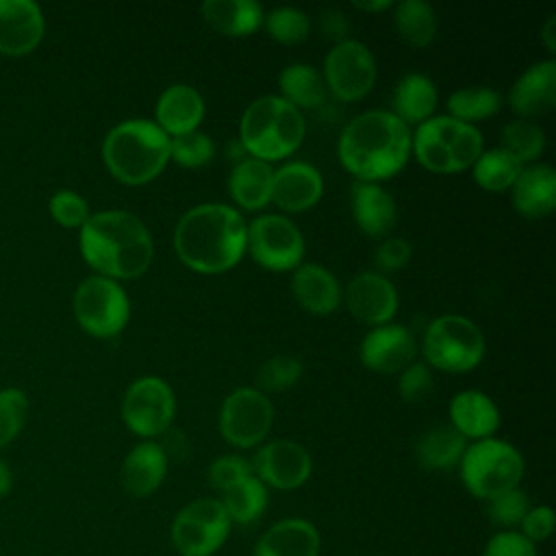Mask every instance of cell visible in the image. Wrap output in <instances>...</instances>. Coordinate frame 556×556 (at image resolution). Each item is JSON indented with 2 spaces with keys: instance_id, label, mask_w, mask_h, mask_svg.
I'll list each match as a JSON object with an SVG mask.
<instances>
[{
  "instance_id": "1",
  "label": "cell",
  "mask_w": 556,
  "mask_h": 556,
  "mask_svg": "<svg viewBox=\"0 0 556 556\" xmlns=\"http://www.w3.org/2000/svg\"><path fill=\"white\" fill-rule=\"evenodd\" d=\"M245 235L248 224L237 208L206 202L189 208L178 219L174 248L187 267L200 274H222L241 261Z\"/></svg>"
},
{
  "instance_id": "2",
  "label": "cell",
  "mask_w": 556,
  "mask_h": 556,
  "mask_svg": "<svg viewBox=\"0 0 556 556\" xmlns=\"http://www.w3.org/2000/svg\"><path fill=\"white\" fill-rule=\"evenodd\" d=\"M341 165L363 182L397 174L410 154V130L391 111L374 109L352 117L337 143Z\"/></svg>"
},
{
  "instance_id": "3",
  "label": "cell",
  "mask_w": 556,
  "mask_h": 556,
  "mask_svg": "<svg viewBox=\"0 0 556 556\" xmlns=\"http://www.w3.org/2000/svg\"><path fill=\"white\" fill-rule=\"evenodd\" d=\"M80 254L98 276L137 278L154 256L152 237L146 224L128 211H102L89 215L80 226Z\"/></svg>"
},
{
  "instance_id": "4",
  "label": "cell",
  "mask_w": 556,
  "mask_h": 556,
  "mask_svg": "<svg viewBox=\"0 0 556 556\" xmlns=\"http://www.w3.org/2000/svg\"><path fill=\"white\" fill-rule=\"evenodd\" d=\"M102 159L117 180L143 185L156 178L167 165L169 137L152 119H124L106 132Z\"/></svg>"
},
{
  "instance_id": "5",
  "label": "cell",
  "mask_w": 556,
  "mask_h": 556,
  "mask_svg": "<svg viewBox=\"0 0 556 556\" xmlns=\"http://www.w3.org/2000/svg\"><path fill=\"white\" fill-rule=\"evenodd\" d=\"M304 117L280 96H261L248 104L239 122V143L252 159L278 161L304 139Z\"/></svg>"
},
{
  "instance_id": "6",
  "label": "cell",
  "mask_w": 556,
  "mask_h": 556,
  "mask_svg": "<svg viewBox=\"0 0 556 556\" xmlns=\"http://www.w3.org/2000/svg\"><path fill=\"white\" fill-rule=\"evenodd\" d=\"M410 150L426 169L454 174L476 163L482 152V132L450 115H432L417 124L410 135Z\"/></svg>"
},
{
  "instance_id": "7",
  "label": "cell",
  "mask_w": 556,
  "mask_h": 556,
  "mask_svg": "<svg viewBox=\"0 0 556 556\" xmlns=\"http://www.w3.org/2000/svg\"><path fill=\"white\" fill-rule=\"evenodd\" d=\"M460 478L471 495L491 500L517 489L523 478V458L506 441L493 437L480 439L465 450L460 458Z\"/></svg>"
},
{
  "instance_id": "8",
  "label": "cell",
  "mask_w": 556,
  "mask_h": 556,
  "mask_svg": "<svg viewBox=\"0 0 556 556\" xmlns=\"http://www.w3.org/2000/svg\"><path fill=\"white\" fill-rule=\"evenodd\" d=\"M421 350L428 367L460 374L482 361L484 334L463 315H441L428 324Z\"/></svg>"
},
{
  "instance_id": "9",
  "label": "cell",
  "mask_w": 556,
  "mask_h": 556,
  "mask_svg": "<svg viewBox=\"0 0 556 556\" xmlns=\"http://www.w3.org/2000/svg\"><path fill=\"white\" fill-rule=\"evenodd\" d=\"M74 315L80 328L98 339L115 337L124 330L130 304L117 280L104 276L85 278L74 291Z\"/></svg>"
},
{
  "instance_id": "10",
  "label": "cell",
  "mask_w": 556,
  "mask_h": 556,
  "mask_svg": "<svg viewBox=\"0 0 556 556\" xmlns=\"http://www.w3.org/2000/svg\"><path fill=\"white\" fill-rule=\"evenodd\" d=\"M230 532V519L215 497H200L178 510L172 523V545L180 556H211Z\"/></svg>"
},
{
  "instance_id": "11",
  "label": "cell",
  "mask_w": 556,
  "mask_h": 556,
  "mask_svg": "<svg viewBox=\"0 0 556 556\" xmlns=\"http://www.w3.org/2000/svg\"><path fill=\"white\" fill-rule=\"evenodd\" d=\"M245 250H250L252 258L261 267L271 271H287L302 265L304 239L291 219L267 213L248 226Z\"/></svg>"
},
{
  "instance_id": "12",
  "label": "cell",
  "mask_w": 556,
  "mask_h": 556,
  "mask_svg": "<svg viewBox=\"0 0 556 556\" xmlns=\"http://www.w3.org/2000/svg\"><path fill=\"white\" fill-rule=\"evenodd\" d=\"M176 397L172 387L156 376L135 380L122 400V417L130 432L152 439L163 434L174 419Z\"/></svg>"
},
{
  "instance_id": "13",
  "label": "cell",
  "mask_w": 556,
  "mask_h": 556,
  "mask_svg": "<svg viewBox=\"0 0 556 556\" xmlns=\"http://www.w3.org/2000/svg\"><path fill=\"white\" fill-rule=\"evenodd\" d=\"M321 76L337 100L356 102L374 87L376 59L363 41L343 39L326 54Z\"/></svg>"
},
{
  "instance_id": "14",
  "label": "cell",
  "mask_w": 556,
  "mask_h": 556,
  "mask_svg": "<svg viewBox=\"0 0 556 556\" xmlns=\"http://www.w3.org/2000/svg\"><path fill=\"white\" fill-rule=\"evenodd\" d=\"M274 421V406L265 393L258 389H237L232 391L219 408V432L235 447L258 445Z\"/></svg>"
},
{
  "instance_id": "15",
  "label": "cell",
  "mask_w": 556,
  "mask_h": 556,
  "mask_svg": "<svg viewBox=\"0 0 556 556\" xmlns=\"http://www.w3.org/2000/svg\"><path fill=\"white\" fill-rule=\"evenodd\" d=\"M252 473L267 486L291 491L302 486L313 469L311 454L295 441L278 439L265 443L250 463Z\"/></svg>"
},
{
  "instance_id": "16",
  "label": "cell",
  "mask_w": 556,
  "mask_h": 556,
  "mask_svg": "<svg viewBox=\"0 0 556 556\" xmlns=\"http://www.w3.org/2000/svg\"><path fill=\"white\" fill-rule=\"evenodd\" d=\"M417 352L415 334L406 326L400 324H382L371 328L358 348L361 363L367 369L380 374H395L402 371L406 365L413 363Z\"/></svg>"
},
{
  "instance_id": "17",
  "label": "cell",
  "mask_w": 556,
  "mask_h": 556,
  "mask_svg": "<svg viewBox=\"0 0 556 556\" xmlns=\"http://www.w3.org/2000/svg\"><path fill=\"white\" fill-rule=\"evenodd\" d=\"M345 304L358 321L376 328L389 324V319L395 315L397 291L384 274L361 271L348 282Z\"/></svg>"
},
{
  "instance_id": "18",
  "label": "cell",
  "mask_w": 556,
  "mask_h": 556,
  "mask_svg": "<svg viewBox=\"0 0 556 556\" xmlns=\"http://www.w3.org/2000/svg\"><path fill=\"white\" fill-rule=\"evenodd\" d=\"M43 30V13L37 2L0 0V54L22 56L33 52Z\"/></svg>"
},
{
  "instance_id": "19",
  "label": "cell",
  "mask_w": 556,
  "mask_h": 556,
  "mask_svg": "<svg viewBox=\"0 0 556 556\" xmlns=\"http://www.w3.org/2000/svg\"><path fill=\"white\" fill-rule=\"evenodd\" d=\"M321 193L324 178L311 163L291 161L274 172L271 202L287 213H300L315 206Z\"/></svg>"
},
{
  "instance_id": "20",
  "label": "cell",
  "mask_w": 556,
  "mask_h": 556,
  "mask_svg": "<svg viewBox=\"0 0 556 556\" xmlns=\"http://www.w3.org/2000/svg\"><path fill=\"white\" fill-rule=\"evenodd\" d=\"M556 102V63L552 59L532 63L510 87L508 104L521 119L545 115Z\"/></svg>"
},
{
  "instance_id": "21",
  "label": "cell",
  "mask_w": 556,
  "mask_h": 556,
  "mask_svg": "<svg viewBox=\"0 0 556 556\" xmlns=\"http://www.w3.org/2000/svg\"><path fill=\"white\" fill-rule=\"evenodd\" d=\"M154 115H156L154 124L167 137L185 135V132L198 130V124L204 117V100L195 87L176 83L159 96Z\"/></svg>"
},
{
  "instance_id": "22",
  "label": "cell",
  "mask_w": 556,
  "mask_h": 556,
  "mask_svg": "<svg viewBox=\"0 0 556 556\" xmlns=\"http://www.w3.org/2000/svg\"><path fill=\"white\" fill-rule=\"evenodd\" d=\"M291 293L313 315H330L341 304V287L334 274L317 263H302L293 269Z\"/></svg>"
},
{
  "instance_id": "23",
  "label": "cell",
  "mask_w": 556,
  "mask_h": 556,
  "mask_svg": "<svg viewBox=\"0 0 556 556\" xmlns=\"http://www.w3.org/2000/svg\"><path fill=\"white\" fill-rule=\"evenodd\" d=\"M319 547L317 528L306 519L289 517L263 532L252 556H319Z\"/></svg>"
},
{
  "instance_id": "24",
  "label": "cell",
  "mask_w": 556,
  "mask_h": 556,
  "mask_svg": "<svg viewBox=\"0 0 556 556\" xmlns=\"http://www.w3.org/2000/svg\"><path fill=\"white\" fill-rule=\"evenodd\" d=\"M513 206L526 217L549 215L556 206V172L547 163L521 167L513 187Z\"/></svg>"
},
{
  "instance_id": "25",
  "label": "cell",
  "mask_w": 556,
  "mask_h": 556,
  "mask_svg": "<svg viewBox=\"0 0 556 556\" xmlns=\"http://www.w3.org/2000/svg\"><path fill=\"white\" fill-rule=\"evenodd\" d=\"M352 215L356 226L369 237L387 235L397 219V206L393 195L378 182L356 180L350 193Z\"/></svg>"
},
{
  "instance_id": "26",
  "label": "cell",
  "mask_w": 556,
  "mask_h": 556,
  "mask_svg": "<svg viewBox=\"0 0 556 556\" xmlns=\"http://www.w3.org/2000/svg\"><path fill=\"white\" fill-rule=\"evenodd\" d=\"M167 473V456L154 441L135 445L122 465V484L132 497H148L154 493Z\"/></svg>"
},
{
  "instance_id": "27",
  "label": "cell",
  "mask_w": 556,
  "mask_h": 556,
  "mask_svg": "<svg viewBox=\"0 0 556 556\" xmlns=\"http://www.w3.org/2000/svg\"><path fill=\"white\" fill-rule=\"evenodd\" d=\"M452 428L465 439H489L500 426V410L495 402L482 391H460L450 404Z\"/></svg>"
},
{
  "instance_id": "28",
  "label": "cell",
  "mask_w": 556,
  "mask_h": 556,
  "mask_svg": "<svg viewBox=\"0 0 556 556\" xmlns=\"http://www.w3.org/2000/svg\"><path fill=\"white\" fill-rule=\"evenodd\" d=\"M271 182L274 169L269 163L258 159H241L230 176H228V191L232 200L245 211H258L271 202Z\"/></svg>"
},
{
  "instance_id": "29",
  "label": "cell",
  "mask_w": 556,
  "mask_h": 556,
  "mask_svg": "<svg viewBox=\"0 0 556 556\" xmlns=\"http://www.w3.org/2000/svg\"><path fill=\"white\" fill-rule=\"evenodd\" d=\"M437 102H439V96H437L434 83L426 74L410 72V74H404L393 89L391 113L400 117L406 126L421 124L432 117Z\"/></svg>"
},
{
  "instance_id": "30",
  "label": "cell",
  "mask_w": 556,
  "mask_h": 556,
  "mask_svg": "<svg viewBox=\"0 0 556 556\" xmlns=\"http://www.w3.org/2000/svg\"><path fill=\"white\" fill-rule=\"evenodd\" d=\"M204 22L222 35L243 37L263 22V7L256 0H206L200 7Z\"/></svg>"
},
{
  "instance_id": "31",
  "label": "cell",
  "mask_w": 556,
  "mask_h": 556,
  "mask_svg": "<svg viewBox=\"0 0 556 556\" xmlns=\"http://www.w3.org/2000/svg\"><path fill=\"white\" fill-rule=\"evenodd\" d=\"M467 450V439L452 426L430 428L415 447L417 463L428 471H443L460 463Z\"/></svg>"
},
{
  "instance_id": "32",
  "label": "cell",
  "mask_w": 556,
  "mask_h": 556,
  "mask_svg": "<svg viewBox=\"0 0 556 556\" xmlns=\"http://www.w3.org/2000/svg\"><path fill=\"white\" fill-rule=\"evenodd\" d=\"M278 85L282 91V100H287L291 106L300 109H315L326 98V83L317 67L308 63H291L287 65L280 76Z\"/></svg>"
},
{
  "instance_id": "33",
  "label": "cell",
  "mask_w": 556,
  "mask_h": 556,
  "mask_svg": "<svg viewBox=\"0 0 556 556\" xmlns=\"http://www.w3.org/2000/svg\"><path fill=\"white\" fill-rule=\"evenodd\" d=\"M393 24L397 35L415 48H426L437 37V13L426 0L393 4Z\"/></svg>"
},
{
  "instance_id": "34",
  "label": "cell",
  "mask_w": 556,
  "mask_h": 556,
  "mask_svg": "<svg viewBox=\"0 0 556 556\" xmlns=\"http://www.w3.org/2000/svg\"><path fill=\"white\" fill-rule=\"evenodd\" d=\"M222 506L230 519V523H252L267 508V486L252 473L243 482L222 493Z\"/></svg>"
},
{
  "instance_id": "35",
  "label": "cell",
  "mask_w": 556,
  "mask_h": 556,
  "mask_svg": "<svg viewBox=\"0 0 556 556\" xmlns=\"http://www.w3.org/2000/svg\"><path fill=\"white\" fill-rule=\"evenodd\" d=\"M521 167L523 165L510 152L497 146L480 152L473 163V178L486 191H504L513 187Z\"/></svg>"
},
{
  "instance_id": "36",
  "label": "cell",
  "mask_w": 556,
  "mask_h": 556,
  "mask_svg": "<svg viewBox=\"0 0 556 556\" xmlns=\"http://www.w3.org/2000/svg\"><path fill=\"white\" fill-rule=\"evenodd\" d=\"M500 106H502V96L495 89L480 87V85L456 89L447 98L450 117L460 119L465 124L486 119V117L495 115L500 111Z\"/></svg>"
},
{
  "instance_id": "37",
  "label": "cell",
  "mask_w": 556,
  "mask_h": 556,
  "mask_svg": "<svg viewBox=\"0 0 556 556\" xmlns=\"http://www.w3.org/2000/svg\"><path fill=\"white\" fill-rule=\"evenodd\" d=\"M500 148L510 152L521 165L532 163L545 150V132L530 119H513L500 132Z\"/></svg>"
},
{
  "instance_id": "38",
  "label": "cell",
  "mask_w": 556,
  "mask_h": 556,
  "mask_svg": "<svg viewBox=\"0 0 556 556\" xmlns=\"http://www.w3.org/2000/svg\"><path fill=\"white\" fill-rule=\"evenodd\" d=\"M263 22H265L269 37L274 41L287 43V46L304 41L311 30L308 15L295 7H278V9L269 11L263 17Z\"/></svg>"
},
{
  "instance_id": "39",
  "label": "cell",
  "mask_w": 556,
  "mask_h": 556,
  "mask_svg": "<svg viewBox=\"0 0 556 556\" xmlns=\"http://www.w3.org/2000/svg\"><path fill=\"white\" fill-rule=\"evenodd\" d=\"M215 156V143L208 135L191 130L169 137V159L182 167H202Z\"/></svg>"
},
{
  "instance_id": "40",
  "label": "cell",
  "mask_w": 556,
  "mask_h": 556,
  "mask_svg": "<svg viewBox=\"0 0 556 556\" xmlns=\"http://www.w3.org/2000/svg\"><path fill=\"white\" fill-rule=\"evenodd\" d=\"M302 376V363L295 356L278 354L265 361L256 374V382L265 391H285Z\"/></svg>"
},
{
  "instance_id": "41",
  "label": "cell",
  "mask_w": 556,
  "mask_h": 556,
  "mask_svg": "<svg viewBox=\"0 0 556 556\" xmlns=\"http://www.w3.org/2000/svg\"><path fill=\"white\" fill-rule=\"evenodd\" d=\"M28 415V400L20 389L0 391V447L9 445L24 428Z\"/></svg>"
},
{
  "instance_id": "42",
  "label": "cell",
  "mask_w": 556,
  "mask_h": 556,
  "mask_svg": "<svg viewBox=\"0 0 556 556\" xmlns=\"http://www.w3.org/2000/svg\"><path fill=\"white\" fill-rule=\"evenodd\" d=\"M489 506H486V515L491 519L493 526H500V528H513V526H519L521 519L526 517L528 508H530V502H528V495L519 489H510L506 493H500L491 500H486Z\"/></svg>"
},
{
  "instance_id": "43",
  "label": "cell",
  "mask_w": 556,
  "mask_h": 556,
  "mask_svg": "<svg viewBox=\"0 0 556 556\" xmlns=\"http://www.w3.org/2000/svg\"><path fill=\"white\" fill-rule=\"evenodd\" d=\"M48 206H50V215L54 217V222L61 224L63 228H80L91 215L87 200L70 189L56 191L50 198Z\"/></svg>"
},
{
  "instance_id": "44",
  "label": "cell",
  "mask_w": 556,
  "mask_h": 556,
  "mask_svg": "<svg viewBox=\"0 0 556 556\" xmlns=\"http://www.w3.org/2000/svg\"><path fill=\"white\" fill-rule=\"evenodd\" d=\"M252 476V467L245 458L241 456H219L217 460L211 463L208 467V482L213 489H217L219 493L232 489L235 484L243 482L245 478Z\"/></svg>"
},
{
  "instance_id": "45",
  "label": "cell",
  "mask_w": 556,
  "mask_h": 556,
  "mask_svg": "<svg viewBox=\"0 0 556 556\" xmlns=\"http://www.w3.org/2000/svg\"><path fill=\"white\" fill-rule=\"evenodd\" d=\"M432 389V371L426 363H410L402 369L397 391L406 402H421Z\"/></svg>"
},
{
  "instance_id": "46",
  "label": "cell",
  "mask_w": 556,
  "mask_h": 556,
  "mask_svg": "<svg viewBox=\"0 0 556 556\" xmlns=\"http://www.w3.org/2000/svg\"><path fill=\"white\" fill-rule=\"evenodd\" d=\"M482 556H536V549L521 532L502 530L489 539Z\"/></svg>"
},
{
  "instance_id": "47",
  "label": "cell",
  "mask_w": 556,
  "mask_h": 556,
  "mask_svg": "<svg viewBox=\"0 0 556 556\" xmlns=\"http://www.w3.org/2000/svg\"><path fill=\"white\" fill-rule=\"evenodd\" d=\"M410 254H413V250H410V243H408L406 239H400V237L384 239V241L376 248V256H374V263H376V267H378V274L402 269V267L408 263Z\"/></svg>"
},
{
  "instance_id": "48",
  "label": "cell",
  "mask_w": 556,
  "mask_h": 556,
  "mask_svg": "<svg viewBox=\"0 0 556 556\" xmlns=\"http://www.w3.org/2000/svg\"><path fill=\"white\" fill-rule=\"evenodd\" d=\"M521 534L534 543V541H545L552 530H554V513L549 506H534L528 508L526 517L521 519Z\"/></svg>"
},
{
  "instance_id": "49",
  "label": "cell",
  "mask_w": 556,
  "mask_h": 556,
  "mask_svg": "<svg viewBox=\"0 0 556 556\" xmlns=\"http://www.w3.org/2000/svg\"><path fill=\"white\" fill-rule=\"evenodd\" d=\"M163 434H167V439H165L163 443H159V445H161V450L165 452L167 460H169V456H172L174 460H182V458L187 456V452H189V445H187V439L182 437V432L167 428Z\"/></svg>"
},
{
  "instance_id": "50",
  "label": "cell",
  "mask_w": 556,
  "mask_h": 556,
  "mask_svg": "<svg viewBox=\"0 0 556 556\" xmlns=\"http://www.w3.org/2000/svg\"><path fill=\"white\" fill-rule=\"evenodd\" d=\"M321 30H324L328 37L343 41V35H345V30H348V22H345V17H343L339 11L330 9V11H326V13L321 15Z\"/></svg>"
},
{
  "instance_id": "51",
  "label": "cell",
  "mask_w": 556,
  "mask_h": 556,
  "mask_svg": "<svg viewBox=\"0 0 556 556\" xmlns=\"http://www.w3.org/2000/svg\"><path fill=\"white\" fill-rule=\"evenodd\" d=\"M554 28H556V15H549L545 26H543V33H541V39H543V43H545V48L549 52L556 50V33H554Z\"/></svg>"
},
{
  "instance_id": "52",
  "label": "cell",
  "mask_w": 556,
  "mask_h": 556,
  "mask_svg": "<svg viewBox=\"0 0 556 556\" xmlns=\"http://www.w3.org/2000/svg\"><path fill=\"white\" fill-rule=\"evenodd\" d=\"M356 9L361 11H384V9H391L393 2L391 0H365V2H354Z\"/></svg>"
},
{
  "instance_id": "53",
  "label": "cell",
  "mask_w": 556,
  "mask_h": 556,
  "mask_svg": "<svg viewBox=\"0 0 556 556\" xmlns=\"http://www.w3.org/2000/svg\"><path fill=\"white\" fill-rule=\"evenodd\" d=\"M11 482H13V478H11V469L7 467V463L0 458V497L2 495H7L9 491H11Z\"/></svg>"
}]
</instances>
